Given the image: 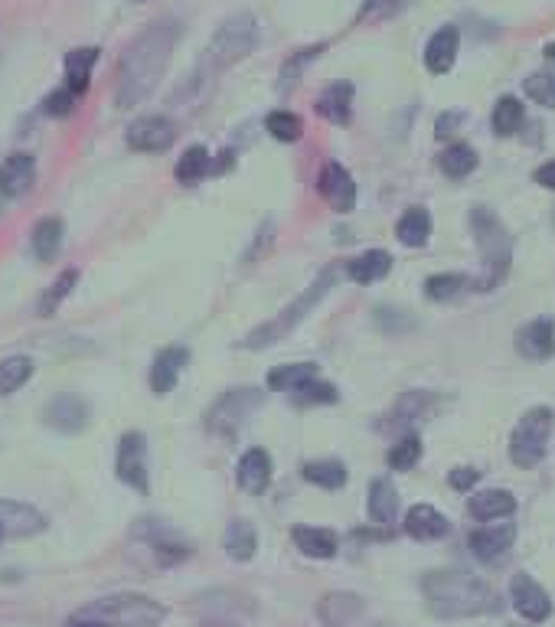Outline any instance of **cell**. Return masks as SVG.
<instances>
[{
  "label": "cell",
  "mask_w": 555,
  "mask_h": 627,
  "mask_svg": "<svg viewBox=\"0 0 555 627\" xmlns=\"http://www.w3.org/2000/svg\"><path fill=\"white\" fill-rule=\"evenodd\" d=\"M76 281H79V268H66L63 275H59L53 285L46 288V294L40 298V304H36V311H40V317H53L59 311V304H63L72 288H76Z\"/></svg>",
  "instance_id": "f35d334b"
},
{
  "label": "cell",
  "mask_w": 555,
  "mask_h": 627,
  "mask_svg": "<svg viewBox=\"0 0 555 627\" xmlns=\"http://www.w3.org/2000/svg\"><path fill=\"white\" fill-rule=\"evenodd\" d=\"M76 614L105 624V627H160V621L167 618V611L160 601L147 598V595H134V592L95 598L85 608H79Z\"/></svg>",
  "instance_id": "5b68a950"
},
{
  "label": "cell",
  "mask_w": 555,
  "mask_h": 627,
  "mask_svg": "<svg viewBox=\"0 0 555 627\" xmlns=\"http://www.w3.org/2000/svg\"><path fill=\"white\" fill-rule=\"evenodd\" d=\"M190 363V350L187 347H164L157 356H154V366H151V389L154 396H170L174 386L180 383L183 370H187Z\"/></svg>",
  "instance_id": "e0dca14e"
},
{
  "label": "cell",
  "mask_w": 555,
  "mask_h": 627,
  "mask_svg": "<svg viewBox=\"0 0 555 627\" xmlns=\"http://www.w3.org/2000/svg\"><path fill=\"white\" fill-rule=\"evenodd\" d=\"M59 245H63V223H59L56 216L40 219V223L33 226V255L40 258V262H49V258H56Z\"/></svg>",
  "instance_id": "8d00e7d4"
},
{
  "label": "cell",
  "mask_w": 555,
  "mask_h": 627,
  "mask_svg": "<svg viewBox=\"0 0 555 627\" xmlns=\"http://www.w3.org/2000/svg\"><path fill=\"white\" fill-rule=\"evenodd\" d=\"M474 167H477V154H474V147H467V144H451L448 151L441 154V170L451 180H464L467 174H474Z\"/></svg>",
  "instance_id": "ab89813d"
},
{
  "label": "cell",
  "mask_w": 555,
  "mask_h": 627,
  "mask_svg": "<svg viewBox=\"0 0 555 627\" xmlns=\"http://www.w3.org/2000/svg\"><path fill=\"white\" fill-rule=\"evenodd\" d=\"M317 376V363H291V366H275V370L268 373V389L271 392H288L294 396L301 386L314 383Z\"/></svg>",
  "instance_id": "f546056e"
},
{
  "label": "cell",
  "mask_w": 555,
  "mask_h": 627,
  "mask_svg": "<svg viewBox=\"0 0 555 627\" xmlns=\"http://www.w3.org/2000/svg\"><path fill=\"white\" fill-rule=\"evenodd\" d=\"M36 183V157L30 151H17L0 161V193L23 196Z\"/></svg>",
  "instance_id": "d6986e66"
},
{
  "label": "cell",
  "mask_w": 555,
  "mask_h": 627,
  "mask_svg": "<svg viewBox=\"0 0 555 627\" xmlns=\"http://www.w3.org/2000/svg\"><path fill=\"white\" fill-rule=\"evenodd\" d=\"M138 4H144V0H138Z\"/></svg>",
  "instance_id": "9f6ffc18"
},
{
  "label": "cell",
  "mask_w": 555,
  "mask_h": 627,
  "mask_svg": "<svg viewBox=\"0 0 555 627\" xmlns=\"http://www.w3.org/2000/svg\"><path fill=\"white\" fill-rule=\"evenodd\" d=\"M546 59H555V43H549V46H546Z\"/></svg>",
  "instance_id": "11a10c76"
},
{
  "label": "cell",
  "mask_w": 555,
  "mask_h": 627,
  "mask_svg": "<svg viewBox=\"0 0 555 627\" xmlns=\"http://www.w3.org/2000/svg\"><path fill=\"white\" fill-rule=\"evenodd\" d=\"M405 533L418 543H431V539H441L451 533V523L448 516H441L431 503H415V507L405 513Z\"/></svg>",
  "instance_id": "44dd1931"
},
{
  "label": "cell",
  "mask_w": 555,
  "mask_h": 627,
  "mask_svg": "<svg viewBox=\"0 0 555 627\" xmlns=\"http://www.w3.org/2000/svg\"><path fill=\"white\" fill-rule=\"evenodd\" d=\"M516 539V526L513 523H490V526H480V530H474L471 536H467V546H471V552L480 559V562H500L503 556L510 552Z\"/></svg>",
  "instance_id": "5bb4252c"
},
{
  "label": "cell",
  "mask_w": 555,
  "mask_h": 627,
  "mask_svg": "<svg viewBox=\"0 0 555 627\" xmlns=\"http://www.w3.org/2000/svg\"><path fill=\"white\" fill-rule=\"evenodd\" d=\"M76 102H79V95L69 92L66 85H63V89H53V92L43 98V112L49 118H66V115L76 112Z\"/></svg>",
  "instance_id": "bcb514c9"
},
{
  "label": "cell",
  "mask_w": 555,
  "mask_h": 627,
  "mask_svg": "<svg viewBox=\"0 0 555 627\" xmlns=\"http://www.w3.org/2000/svg\"><path fill=\"white\" fill-rule=\"evenodd\" d=\"M291 399L301 402V405H330V402H337L340 396L330 383H324V379H314V383H307V386H301L298 392H294Z\"/></svg>",
  "instance_id": "f6af8a7d"
},
{
  "label": "cell",
  "mask_w": 555,
  "mask_h": 627,
  "mask_svg": "<svg viewBox=\"0 0 555 627\" xmlns=\"http://www.w3.org/2000/svg\"><path fill=\"white\" fill-rule=\"evenodd\" d=\"M422 595L431 614H438V618H477V614H497L503 608L500 595L487 582L451 569L425 572Z\"/></svg>",
  "instance_id": "7a4b0ae2"
},
{
  "label": "cell",
  "mask_w": 555,
  "mask_h": 627,
  "mask_svg": "<svg viewBox=\"0 0 555 627\" xmlns=\"http://www.w3.org/2000/svg\"><path fill=\"white\" fill-rule=\"evenodd\" d=\"M46 530V516L20 500H0V543L4 539H27Z\"/></svg>",
  "instance_id": "7c38bea8"
},
{
  "label": "cell",
  "mask_w": 555,
  "mask_h": 627,
  "mask_svg": "<svg viewBox=\"0 0 555 627\" xmlns=\"http://www.w3.org/2000/svg\"><path fill=\"white\" fill-rule=\"evenodd\" d=\"M213 174V157L203 144H193L187 151L180 154V161L174 167V177L183 183V187H193V183H200L203 177Z\"/></svg>",
  "instance_id": "1f68e13d"
},
{
  "label": "cell",
  "mask_w": 555,
  "mask_h": 627,
  "mask_svg": "<svg viewBox=\"0 0 555 627\" xmlns=\"http://www.w3.org/2000/svg\"><path fill=\"white\" fill-rule=\"evenodd\" d=\"M271 471H275V464H271V454L265 448H249L239 458V467H236V484L245 490V494H265L268 484H271Z\"/></svg>",
  "instance_id": "ac0fdd59"
},
{
  "label": "cell",
  "mask_w": 555,
  "mask_h": 627,
  "mask_svg": "<svg viewBox=\"0 0 555 627\" xmlns=\"http://www.w3.org/2000/svg\"><path fill=\"white\" fill-rule=\"evenodd\" d=\"M317 115L327 118L330 125H350L353 118V85L350 82H333L317 95Z\"/></svg>",
  "instance_id": "cb8c5ba5"
},
{
  "label": "cell",
  "mask_w": 555,
  "mask_h": 627,
  "mask_svg": "<svg viewBox=\"0 0 555 627\" xmlns=\"http://www.w3.org/2000/svg\"><path fill=\"white\" fill-rule=\"evenodd\" d=\"M516 353L523 360L542 363L555 353V321L552 317H536L516 330Z\"/></svg>",
  "instance_id": "4fadbf2b"
},
{
  "label": "cell",
  "mask_w": 555,
  "mask_h": 627,
  "mask_svg": "<svg viewBox=\"0 0 555 627\" xmlns=\"http://www.w3.org/2000/svg\"><path fill=\"white\" fill-rule=\"evenodd\" d=\"M294 546H298L307 559H333L340 549V539L333 530L324 526H294Z\"/></svg>",
  "instance_id": "4316f807"
},
{
  "label": "cell",
  "mask_w": 555,
  "mask_h": 627,
  "mask_svg": "<svg viewBox=\"0 0 555 627\" xmlns=\"http://www.w3.org/2000/svg\"><path fill=\"white\" fill-rule=\"evenodd\" d=\"M200 627H239V624H232V621H206Z\"/></svg>",
  "instance_id": "db71d44e"
},
{
  "label": "cell",
  "mask_w": 555,
  "mask_h": 627,
  "mask_svg": "<svg viewBox=\"0 0 555 627\" xmlns=\"http://www.w3.org/2000/svg\"><path fill=\"white\" fill-rule=\"evenodd\" d=\"M317 618L327 627H353L363 618V598L353 592H327L317 601Z\"/></svg>",
  "instance_id": "ffe728a7"
},
{
  "label": "cell",
  "mask_w": 555,
  "mask_h": 627,
  "mask_svg": "<svg viewBox=\"0 0 555 627\" xmlns=\"http://www.w3.org/2000/svg\"><path fill=\"white\" fill-rule=\"evenodd\" d=\"M552 425H555V415L549 405H536V409H529L520 418V425H516L510 435V458L516 467L529 471V467H536L542 458H546Z\"/></svg>",
  "instance_id": "52a82bcc"
},
{
  "label": "cell",
  "mask_w": 555,
  "mask_h": 627,
  "mask_svg": "<svg viewBox=\"0 0 555 627\" xmlns=\"http://www.w3.org/2000/svg\"><path fill=\"white\" fill-rule=\"evenodd\" d=\"M144 536L151 539V546H154V552H157V559L164 562V565H174V562L187 559L190 552H193L187 539H180L174 530H167V526H160L157 520H154V526H151V533L144 530Z\"/></svg>",
  "instance_id": "d6a6232c"
},
{
  "label": "cell",
  "mask_w": 555,
  "mask_h": 627,
  "mask_svg": "<svg viewBox=\"0 0 555 627\" xmlns=\"http://www.w3.org/2000/svg\"><path fill=\"white\" fill-rule=\"evenodd\" d=\"M125 141H128L131 151L160 154V151H167V147L177 141V125L167 115H144V118H138L128 128Z\"/></svg>",
  "instance_id": "30bf717a"
},
{
  "label": "cell",
  "mask_w": 555,
  "mask_h": 627,
  "mask_svg": "<svg viewBox=\"0 0 555 627\" xmlns=\"http://www.w3.org/2000/svg\"><path fill=\"white\" fill-rule=\"evenodd\" d=\"M258 402H262V392L258 389H229L226 396L206 412V428L222 438L236 435L245 425V418L258 409Z\"/></svg>",
  "instance_id": "ba28073f"
},
{
  "label": "cell",
  "mask_w": 555,
  "mask_h": 627,
  "mask_svg": "<svg viewBox=\"0 0 555 627\" xmlns=\"http://www.w3.org/2000/svg\"><path fill=\"white\" fill-rule=\"evenodd\" d=\"M526 95L542 108H555V69H542L523 79Z\"/></svg>",
  "instance_id": "ee69618b"
},
{
  "label": "cell",
  "mask_w": 555,
  "mask_h": 627,
  "mask_svg": "<svg viewBox=\"0 0 555 627\" xmlns=\"http://www.w3.org/2000/svg\"><path fill=\"white\" fill-rule=\"evenodd\" d=\"M396 236H399L402 245H409V249H418V245H425L428 236H431V216H428V209H422V206L405 209L402 219L396 223Z\"/></svg>",
  "instance_id": "836d02e7"
},
{
  "label": "cell",
  "mask_w": 555,
  "mask_h": 627,
  "mask_svg": "<svg viewBox=\"0 0 555 627\" xmlns=\"http://www.w3.org/2000/svg\"><path fill=\"white\" fill-rule=\"evenodd\" d=\"M43 418H46L49 428H56V432L76 435L89 425V405H85L79 396H72V392H63V396H56L53 402L46 405Z\"/></svg>",
  "instance_id": "2e32d148"
},
{
  "label": "cell",
  "mask_w": 555,
  "mask_h": 627,
  "mask_svg": "<svg viewBox=\"0 0 555 627\" xmlns=\"http://www.w3.org/2000/svg\"><path fill=\"white\" fill-rule=\"evenodd\" d=\"M333 281H337V265H330V268H324V272H320V278L314 281L311 288H307L304 294L294 304H288L285 311H281L275 321H268V324H262V327H255L249 337L242 340V347L245 350H265V347H271V343H278L281 337L288 334V330H294L307 314L314 311V304H320L324 301V294L330 291V285Z\"/></svg>",
  "instance_id": "8992f818"
},
{
  "label": "cell",
  "mask_w": 555,
  "mask_h": 627,
  "mask_svg": "<svg viewBox=\"0 0 555 627\" xmlns=\"http://www.w3.org/2000/svg\"><path fill=\"white\" fill-rule=\"evenodd\" d=\"M115 474L121 484H128L138 494L151 490V477H147V438L141 432H128L118 441L115 454Z\"/></svg>",
  "instance_id": "9c48e42d"
},
{
  "label": "cell",
  "mask_w": 555,
  "mask_h": 627,
  "mask_svg": "<svg viewBox=\"0 0 555 627\" xmlns=\"http://www.w3.org/2000/svg\"><path fill=\"white\" fill-rule=\"evenodd\" d=\"M471 285V278H464V275H431L425 281V298L428 301H454L458 294Z\"/></svg>",
  "instance_id": "60d3db41"
},
{
  "label": "cell",
  "mask_w": 555,
  "mask_h": 627,
  "mask_svg": "<svg viewBox=\"0 0 555 627\" xmlns=\"http://www.w3.org/2000/svg\"><path fill=\"white\" fill-rule=\"evenodd\" d=\"M222 546H226V556L232 562H249L258 549V536L255 526L249 520H232L226 526V536H222Z\"/></svg>",
  "instance_id": "4dcf8cb0"
},
{
  "label": "cell",
  "mask_w": 555,
  "mask_h": 627,
  "mask_svg": "<svg viewBox=\"0 0 555 627\" xmlns=\"http://www.w3.org/2000/svg\"><path fill=\"white\" fill-rule=\"evenodd\" d=\"M304 481L324 487V490H340L343 484H347V467H343L340 461H307Z\"/></svg>",
  "instance_id": "74e56055"
},
{
  "label": "cell",
  "mask_w": 555,
  "mask_h": 627,
  "mask_svg": "<svg viewBox=\"0 0 555 627\" xmlns=\"http://www.w3.org/2000/svg\"><path fill=\"white\" fill-rule=\"evenodd\" d=\"M438 399L431 396L425 389H412V392H402L392 405V415H389V425L392 428H412L418 422H425V418L435 412Z\"/></svg>",
  "instance_id": "7402d4cb"
},
{
  "label": "cell",
  "mask_w": 555,
  "mask_h": 627,
  "mask_svg": "<svg viewBox=\"0 0 555 627\" xmlns=\"http://www.w3.org/2000/svg\"><path fill=\"white\" fill-rule=\"evenodd\" d=\"M471 229H474V242L480 249V275L471 278V285H474V291L487 294L493 288H500V281L510 272L513 239H510L507 226H503L487 206L471 209Z\"/></svg>",
  "instance_id": "277c9868"
},
{
  "label": "cell",
  "mask_w": 555,
  "mask_h": 627,
  "mask_svg": "<svg viewBox=\"0 0 555 627\" xmlns=\"http://www.w3.org/2000/svg\"><path fill=\"white\" fill-rule=\"evenodd\" d=\"M180 43V20L160 17L151 27H144L128 49L121 53L118 76H115V105L134 108L157 89L160 76L170 63V53Z\"/></svg>",
  "instance_id": "6da1fadb"
},
{
  "label": "cell",
  "mask_w": 555,
  "mask_h": 627,
  "mask_svg": "<svg viewBox=\"0 0 555 627\" xmlns=\"http://www.w3.org/2000/svg\"><path fill=\"white\" fill-rule=\"evenodd\" d=\"M320 53H324V46H311V49H301L298 56H291L288 63H285V69H281V82H278V89L285 92L288 85H294L298 82V76L304 72V66L311 63V59H317Z\"/></svg>",
  "instance_id": "7dc6e473"
},
{
  "label": "cell",
  "mask_w": 555,
  "mask_h": 627,
  "mask_svg": "<svg viewBox=\"0 0 555 627\" xmlns=\"http://www.w3.org/2000/svg\"><path fill=\"white\" fill-rule=\"evenodd\" d=\"M320 196L330 203L333 213H353L356 209V183H353V174L343 164H327L324 174H320Z\"/></svg>",
  "instance_id": "9a60e30c"
},
{
  "label": "cell",
  "mask_w": 555,
  "mask_h": 627,
  "mask_svg": "<svg viewBox=\"0 0 555 627\" xmlns=\"http://www.w3.org/2000/svg\"><path fill=\"white\" fill-rule=\"evenodd\" d=\"M477 481H480V471H474V467H454V471L448 474V484L458 490V494H467V490H474Z\"/></svg>",
  "instance_id": "c3c4849f"
},
{
  "label": "cell",
  "mask_w": 555,
  "mask_h": 627,
  "mask_svg": "<svg viewBox=\"0 0 555 627\" xmlns=\"http://www.w3.org/2000/svg\"><path fill=\"white\" fill-rule=\"evenodd\" d=\"M523 121H526V108L520 98H513V95L497 98V105H493V131H497L500 138L516 134L523 128Z\"/></svg>",
  "instance_id": "d590c367"
},
{
  "label": "cell",
  "mask_w": 555,
  "mask_h": 627,
  "mask_svg": "<svg viewBox=\"0 0 555 627\" xmlns=\"http://www.w3.org/2000/svg\"><path fill=\"white\" fill-rule=\"evenodd\" d=\"M474 520L480 523H493V520H507V516L516 513V497L510 490H480V494L471 497L467 503Z\"/></svg>",
  "instance_id": "484cf974"
},
{
  "label": "cell",
  "mask_w": 555,
  "mask_h": 627,
  "mask_svg": "<svg viewBox=\"0 0 555 627\" xmlns=\"http://www.w3.org/2000/svg\"><path fill=\"white\" fill-rule=\"evenodd\" d=\"M402 4V0H366V4L360 7V20H376V17H386L392 14Z\"/></svg>",
  "instance_id": "681fc988"
},
{
  "label": "cell",
  "mask_w": 555,
  "mask_h": 627,
  "mask_svg": "<svg viewBox=\"0 0 555 627\" xmlns=\"http://www.w3.org/2000/svg\"><path fill=\"white\" fill-rule=\"evenodd\" d=\"M510 601L520 618H526L529 624H542L552 614V598L549 592L542 588L533 575H513L510 582Z\"/></svg>",
  "instance_id": "8fae6325"
},
{
  "label": "cell",
  "mask_w": 555,
  "mask_h": 627,
  "mask_svg": "<svg viewBox=\"0 0 555 627\" xmlns=\"http://www.w3.org/2000/svg\"><path fill=\"white\" fill-rule=\"evenodd\" d=\"M458 125H461V115H458V112H454V115H441V118H438V138H444V134H451Z\"/></svg>",
  "instance_id": "816d5d0a"
},
{
  "label": "cell",
  "mask_w": 555,
  "mask_h": 627,
  "mask_svg": "<svg viewBox=\"0 0 555 627\" xmlns=\"http://www.w3.org/2000/svg\"><path fill=\"white\" fill-rule=\"evenodd\" d=\"M458 46H461V33L458 27H441L435 36L428 40L425 46V66L435 72V76H444V72H451L454 59H458Z\"/></svg>",
  "instance_id": "d4e9b609"
},
{
  "label": "cell",
  "mask_w": 555,
  "mask_h": 627,
  "mask_svg": "<svg viewBox=\"0 0 555 627\" xmlns=\"http://www.w3.org/2000/svg\"><path fill=\"white\" fill-rule=\"evenodd\" d=\"M265 128L268 134L275 141H285V144H294V141H301V134H304V121L294 115V112H271L265 118Z\"/></svg>",
  "instance_id": "7bdbcfd3"
},
{
  "label": "cell",
  "mask_w": 555,
  "mask_h": 627,
  "mask_svg": "<svg viewBox=\"0 0 555 627\" xmlns=\"http://www.w3.org/2000/svg\"><path fill=\"white\" fill-rule=\"evenodd\" d=\"M95 63H98V49L95 46H79V49H72V53H66V59H63V69H66V82L63 85H66V89L82 98L85 89H89Z\"/></svg>",
  "instance_id": "83f0119b"
},
{
  "label": "cell",
  "mask_w": 555,
  "mask_h": 627,
  "mask_svg": "<svg viewBox=\"0 0 555 627\" xmlns=\"http://www.w3.org/2000/svg\"><path fill=\"white\" fill-rule=\"evenodd\" d=\"M418 458H422V438L405 435L402 441H396V445L389 448L386 464L392 467V471H412V467L418 464Z\"/></svg>",
  "instance_id": "b9f144b4"
},
{
  "label": "cell",
  "mask_w": 555,
  "mask_h": 627,
  "mask_svg": "<svg viewBox=\"0 0 555 627\" xmlns=\"http://www.w3.org/2000/svg\"><path fill=\"white\" fill-rule=\"evenodd\" d=\"M258 43V23L252 14H232L229 20L219 23V30L213 33V40L203 49V59L196 63L193 79L187 82L190 98H200L209 85H213L229 66H236L239 59H245Z\"/></svg>",
  "instance_id": "3957f363"
},
{
  "label": "cell",
  "mask_w": 555,
  "mask_h": 627,
  "mask_svg": "<svg viewBox=\"0 0 555 627\" xmlns=\"http://www.w3.org/2000/svg\"><path fill=\"white\" fill-rule=\"evenodd\" d=\"M366 510H369V520L376 526H396V516H399V490L396 484L389 481V477H376L373 484H369V500H366Z\"/></svg>",
  "instance_id": "603a6c76"
},
{
  "label": "cell",
  "mask_w": 555,
  "mask_h": 627,
  "mask_svg": "<svg viewBox=\"0 0 555 627\" xmlns=\"http://www.w3.org/2000/svg\"><path fill=\"white\" fill-rule=\"evenodd\" d=\"M33 370H36V366H33L30 356H23V353H17V356H4V360H0V399L27 386V383H30V376H33Z\"/></svg>",
  "instance_id": "e575fe53"
},
{
  "label": "cell",
  "mask_w": 555,
  "mask_h": 627,
  "mask_svg": "<svg viewBox=\"0 0 555 627\" xmlns=\"http://www.w3.org/2000/svg\"><path fill=\"white\" fill-rule=\"evenodd\" d=\"M392 268V255L382 249H369L363 255H356L353 262H347V275L356 285H373V281L386 278Z\"/></svg>",
  "instance_id": "f1b7e54d"
},
{
  "label": "cell",
  "mask_w": 555,
  "mask_h": 627,
  "mask_svg": "<svg viewBox=\"0 0 555 627\" xmlns=\"http://www.w3.org/2000/svg\"><path fill=\"white\" fill-rule=\"evenodd\" d=\"M536 183H539V187H546V190H555V161L542 164L536 170Z\"/></svg>",
  "instance_id": "f907efd6"
},
{
  "label": "cell",
  "mask_w": 555,
  "mask_h": 627,
  "mask_svg": "<svg viewBox=\"0 0 555 627\" xmlns=\"http://www.w3.org/2000/svg\"><path fill=\"white\" fill-rule=\"evenodd\" d=\"M63 627H105V624H98V621H89V618H82V614H72V618L63 624Z\"/></svg>",
  "instance_id": "f5cc1de1"
}]
</instances>
